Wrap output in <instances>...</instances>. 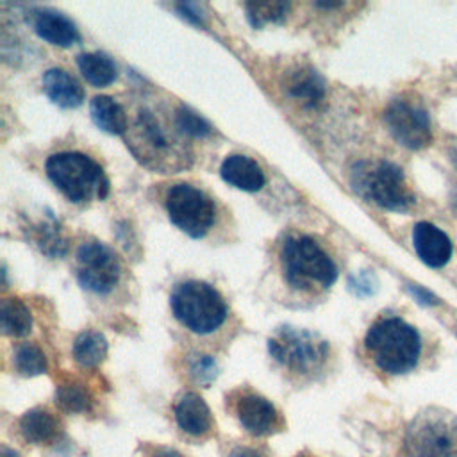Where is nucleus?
<instances>
[{"mask_svg":"<svg viewBox=\"0 0 457 457\" xmlns=\"http://www.w3.org/2000/svg\"><path fill=\"white\" fill-rule=\"evenodd\" d=\"M364 346L377 368L389 375L411 371L421 353L418 330L395 316L375 321L364 337Z\"/></svg>","mask_w":457,"mask_h":457,"instance_id":"1","label":"nucleus"},{"mask_svg":"<svg viewBox=\"0 0 457 457\" xmlns=\"http://www.w3.org/2000/svg\"><path fill=\"white\" fill-rule=\"evenodd\" d=\"M48 179L54 186L75 204L87 202L93 196L100 200L109 193V180L102 166L86 154L61 152L46 159Z\"/></svg>","mask_w":457,"mask_h":457,"instance_id":"2","label":"nucleus"},{"mask_svg":"<svg viewBox=\"0 0 457 457\" xmlns=\"http://www.w3.org/2000/svg\"><path fill=\"white\" fill-rule=\"evenodd\" d=\"M352 186L366 200L403 212L414 205V195L403 171L389 161H361L352 170Z\"/></svg>","mask_w":457,"mask_h":457,"instance_id":"3","label":"nucleus"},{"mask_svg":"<svg viewBox=\"0 0 457 457\" xmlns=\"http://www.w3.org/2000/svg\"><path fill=\"white\" fill-rule=\"evenodd\" d=\"M280 257L286 280L296 289H325L337 278L334 261L309 236L287 237L282 245Z\"/></svg>","mask_w":457,"mask_h":457,"instance_id":"4","label":"nucleus"},{"mask_svg":"<svg viewBox=\"0 0 457 457\" xmlns=\"http://www.w3.org/2000/svg\"><path fill=\"white\" fill-rule=\"evenodd\" d=\"M173 316L195 334H211L227 318L223 296L209 284L187 280L175 287L170 298Z\"/></svg>","mask_w":457,"mask_h":457,"instance_id":"5","label":"nucleus"},{"mask_svg":"<svg viewBox=\"0 0 457 457\" xmlns=\"http://www.w3.org/2000/svg\"><path fill=\"white\" fill-rule=\"evenodd\" d=\"M405 457H457V414L445 409L420 412L405 432Z\"/></svg>","mask_w":457,"mask_h":457,"instance_id":"6","label":"nucleus"},{"mask_svg":"<svg viewBox=\"0 0 457 457\" xmlns=\"http://www.w3.org/2000/svg\"><path fill=\"white\" fill-rule=\"evenodd\" d=\"M268 350L271 357L287 370L295 373H311L325 362L328 345L309 330L282 327L270 337Z\"/></svg>","mask_w":457,"mask_h":457,"instance_id":"7","label":"nucleus"},{"mask_svg":"<svg viewBox=\"0 0 457 457\" xmlns=\"http://www.w3.org/2000/svg\"><path fill=\"white\" fill-rule=\"evenodd\" d=\"M166 211L175 227L189 237H204L214 223V204L198 187L180 182L166 195Z\"/></svg>","mask_w":457,"mask_h":457,"instance_id":"8","label":"nucleus"},{"mask_svg":"<svg viewBox=\"0 0 457 457\" xmlns=\"http://www.w3.org/2000/svg\"><path fill=\"white\" fill-rule=\"evenodd\" d=\"M120 261L116 253L100 241H86L77 250V278L82 287L105 295L120 280Z\"/></svg>","mask_w":457,"mask_h":457,"instance_id":"9","label":"nucleus"},{"mask_svg":"<svg viewBox=\"0 0 457 457\" xmlns=\"http://www.w3.org/2000/svg\"><path fill=\"white\" fill-rule=\"evenodd\" d=\"M384 120L393 137L407 148H423L432 139L428 114L416 102L405 98L393 100L384 112Z\"/></svg>","mask_w":457,"mask_h":457,"instance_id":"10","label":"nucleus"},{"mask_svg":"<svg viewBox=\"0 0 457 457\" xmlns=\"http://www.w3.org/2000/svg\"><path fill=\"white\" fill-rule=\"evenodd\" d=\"M127 145L139 161L148 166L155 162V168H159L157 159L164 161L171 152V143L166 132L161 129L157 118L146 109L137 114L132 137Z\"/></svg>","mask_w":457,"mask_h":457,"instance_id":"11","label":"nucleus"},{"mask_svg":"<svg viewBox=\"0 0 457 457\" xmlns=\"http://www.w3.org/2000/svg\"><path fill=\"white\" fill-rule=\"evenodd\" d=\"M236 414L243 428L253 436H270L282 427L275 405L255 393H245L237 398Z\"/></svg>","mask_w":457,"mask_h":457,"instance_id":"12","label":"nucleus"},{"mask_svg":"<svg viewBox=\"0 0 457 457\" xmlns=\"http://www.w3.org/2000/svg\"><path fill=\"white\" fill-rule=\"evenodd\" d=\"M27 21L32 25L34 32L50 45L71 46L80 37L75 23L62 12L52 9H32L27 12Z\"/></svg>","mask_w":457,"mask_h":457,"instance_id":"13","label":"nucleus"},{"mask_svg":"<svg viewBox=\"0 0 457 457\" xmlns=\"http://www.w3.org/2000/svg\"><path fill=\"white\" fill-rule=\"evenodd\" d=\"M412 243L418 257L430 268L445 266L452 257L450 237L428 221H420L412 230Z\"/></svg>","mask_w":457,"mask_h":457,"instance_id":"14","label":"nucleus"},{"mask_svg":"<svg viewBox=\"0 0 457 457\" xmlns=\"http://www.w3.org/2000/svg\"><path fill=\"white\" fill-rule=\"evenodd\" d=\"M220 173L227 184L250 193L259 191L266 182V177L261 166L253 159L241 154L228 155L221 162Z\"/></svg>","mask_w":457,"mask_h":457,"instance_id":"15","label":"nucleus"},{"mask_svg":"<svg viewBox=\"0 0 457 457\" xmlns=\"http://www.w3.org/2000/svg\"><path fill=\"white\" fill-rule=\"evenodd\" d=\"M177 425L191 436H205L212 428V416L205 400L196 393H186L175 405Z\"/></svg>","mask_w":457,"mask_h":457,"instance_id":"16","label":"nucleus"},{"mask_svg":"<svg viewBox=\"0 0 457 457\" xmlns=\"http://www.w3.org/2000/svg\"><path fill=\"white\" fill-rule=\"evenodd\" d=\"M43 89L54 104L64 109L79 107L84 100V89L79 80L61 68H52L45 71Z\"/></svg>","mask_w":457,"mask_h":457,"instance_id":"17","label":"nucleus"},{"mask_svg":"<svg viewBox=\"0 0 457 457\" xmlns=\"http://www.w3.org/2000/svg\"><path fill=\"white\" fill-rule=\"evenodd\" d=\"M286 91L305 107H314L325 98V80L312 68H300L286 79Z\"/></svg>","mask_w":457,"mask_h":457,"instance_id":"18","label":"nucleus"},{"mask_svg":"<svg viewBox=\"0 0 457 457\" xmlns=\"http://www.w3.org/2000/svg\"><path fill=\"white\" fill-rule=\"evenodd\" d=\"M20 430L25 441L34 445L52 443L59 434V423L46 409H30L20 420Z\"/></svg>","mask_w":457,"mask_h":457,"instance_id":"19","label":"nucleus"},{"mask_svg":"<svg viewBox=\"0 0 457 457\" xmlns=\"http://www.w3.org/2000/svg\"><path fill=\"white\" fill-rule=\"evenodd\" d=\"M89 112L98 129L109 134H123L127 130V114L123 107L111 96H95L89 104Z\"/></svg>","mask_w":457,"mask_h":457,"instance_id":"20","label":"nucleus"},{"mask_svg":"<svg viewBox=\"0 0 457 457\" xmlns=\"http://www.w3.org/2000/svg\"><path fill=\"white\" fill-rule=\"evenodd\" d=\"M77 64H79V70L84 75V79L89 84H93L95 87L109 86L111 82H114V79L118 75V70H116V64L112 62V59L100 52L80 54L77 57Z\"/></svg>","mask_w":457,"mask_h":457,"instance_id":"21","label":"nucleus"},{"mask_svg":"<svg viewBox=\"0 0 457 457\" xmlns=\"http://www.w3.org/2000/svg\"><path fill=\"white\" fill-rule=\"evenodd\" d=\"M2 332L11 337H20L30 332L32 314L29 307L18 298H4L0 303Z\"/></svg>","mask_w":457,"mask_h":457,"instance_id":"22","label":"nucleus"},{"mask_svg":"<svg viewBox=\"0 0 457 457\" xmlns=\"http://www.w3.org/2000/svg\"><path fill=\"white\" fill-rule=\"evenodd\" d=\"M107 355V339L96 330H86L73 343V359L82 368L98 366Z\"/></svg>","mask_w":457,"mask_h":457,"instance_id":"23","label":"nucleus"},{"mask_svg":"<svg viewBox=\"0 0 457 457\" xmlns=\"http://www.w3.org/2000/svg\"><path fill=\"white\" fill-rule=\"evenodd\" d=\"M14 366L25 377H36L46 371V357L34 343H21L14 350Z\"/></svg>","mask_w":457,"mask_h":457,"instance_id":"24","label":"nucleus"},{"mask_svg":"<svg viewBox=\"0 0 457 457\" xmlns=\"http://www.w3.org/2000/svg\"><path fill=\"white\" fill-rule=\"evenodd\" d=\"M55 403L66 412H84L91 405V396L82 384L66 382L57 386Z\"/></svg>","mask_w":457,"mask_h":457,"instance_id":"25","label":"nucleus"},{"mask_svg":"<svg viewBox=\"0 0 457 457\" xmlns=\"http://www.w3.org/2000/svg\"><path fill=\"white\" fill-rule=\"evenodd\" d=\"M246 18L253 27H262L270 21H280L289 11V4L284 2H248L245 4Z\"/></svg>","mask_w":457,"mask_h":457,"instance_id":"26","label":"nucleus"},{"mask_svg":"<svg viewBox=\"0 0 457 457\" xmlns=\"http://www.w3.org/2000/svg\"><path fill=\"white\" fill-rule=\"evenodd\" d=\"M34 241L41 248V252H45L50 257H59L68 248V243L55 223H41L36 228Z\"/></svg>","mask_w":457,"mask_h":457,"instance_id":"27","label":"nucleus"},{"mask_svg":"<svg viewBox=\"0 0 457 457\" xmlns=\"http://www.w3.org/2000/svg\"><path fill=\"white\" fill-rule=\"evenodd\" d=\"M175 123L182 132L195 137H205L212 132V127L209 125V121L186 105H180L175 111Z\"/></svg>","mask_w":457,"mask_h":457,"instance_id":"28","label":"nucleus"},{"mask_svg":"<svg viewBox=\"0 0 457 457\" xmlns=\"http://www.w3.org/2000/svg\"><path fill=\"white\" fill-rule=\"evenodd\" d=\"M191 373L198 378V380H211L216 377V362L214 359H211L209 355H200L193 366H191Z\"/></svg>","mask_w":457,"mask_h":457,"instance_id":"29","label":"nucleus"},{"mask_svg":"<svg viewBox=\"0 0 457 457\" xmlns=\"http://www.w3.org/2000/svg\"><path fill=\"white\" fill-rule=\"evenodd\" d=\"M195 7H196L195 4H179V5H177V11H179L184 18H187L189 21L202 25V16L195 11Z\"/></svg>","mask_w":457,"mask_h":457,"instance_id":"30","label":"nucleus"},{"mask_svg":"<svg viewBox=\"0 0 457 457\" xmlns=\"http://www.w3.org/2000/svg\"><path fill=\"white\" fill-rule=\"evenodd\" d=\"M409 291L414 295V298L421 303H436L437 298L434 295H430L428 291H425L423 287H418V286H409Z\"/></svg>","mask_w":457,"mask_h":457,"instance_id":"31","label":"nucleus"},{"mask_svg":"<svg viewBox=\"0 0 457 457\" xmlns=\"http://www.w3.org/2000/svg\"><path fill=\"white\" fill-rule=\"evenodd\" d=\"M228 457H262L257 450L253 448H246V446H239L236 450H232V453Z\"/></svg>","mask_w":457,"mask_h":457,"instance_id":"32","label":"nucleus"},{"mask_svg":"<svg viewBox=\"0 0 457 457\" xmlns=\"http://www.w3.org/2000/svg\"><path fill=\"white\" fill-rule=\"evenodd\" d=\"M152 457H184V455L175 450H170V448H159V450H155V453Z\"/></svg>","mask_w":457,"mask_h":457,"instance_id":"33","label":"nucleus"},{"mask_svg":"<svg viewBox=\"0 0 457 457\" xmlns=\"http://www.w3.org/2000/svg\"><path fill=\"white\" fill-rule=\"evenodd\" d=\"M2 457H20L14 450L7 448V446H2Z\"/></svg>","mask_w":457,"mask_h":457,"instance_id":"34","label":"nucleus"},{"mask_svg":"<svg viewBox=\"0 0 457 457\" xmlns=\"http://www.w3.org/2000/svg\"><path fill=\"white\" fill-rule=\"evenodd\" d=\"M298 457H300V455H298Z\"/></svg>","mask_w":457,"mask_h":457,"instance_id":"35","label":"nucleus"}]
</instances>
